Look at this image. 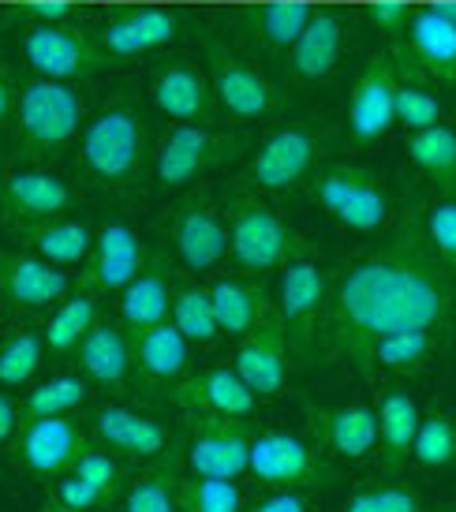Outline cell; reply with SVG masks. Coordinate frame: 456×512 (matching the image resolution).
Listing matches in <instances>:
<instances>
[{"label": "cell", "mask_w": 456, "mask_h": 512, "mask_svg": "<svg viewBox=\"0 0 456 512\" xmlns=\"http://www.w3.org/2000/svg\"><path fill=\"white\" fill-rule=\"evenodd\" d=\"M453 322L456 281L430 251L423 210H408L385 228V240L333 277L314 356L359 370L367 348L385 333L449 329Z\"/></svg>", "instance_id": "6da1fadb"}, {"label": "cell", "mask_w": 456, "mask_h": 512, "mask_svg": "<svg viewBox=\"0 0 456 512\" xmlns=\"http://www.w3.org/2000/svg\"><path fill=\"white\" fill-rule=\"evenodd\" d=\"M146 165V128L131 101H109L79 131V169L105 191H131Z\"/></svg>", "instance_id": "7a4b0ae2"}, {"label": "cell", "mask_w": 456, "mask_h": 512, "mask_svg": "<svg viewBox=\"0 0 456 512\" xmlns=\"http://www.w3.org/2000/svg\"><path fill=\"white\" fill-rule=\"evenodd\" d=\"M311 202L337 221L344 232L356 236H385V228L397 221V206L385 187L382 172L356 165V161H341V165H326L314 169L307 180Z\"/></svg>", "instance_id": "3957f363"}, {"label": "cell", "mask_w": 456, "mask_h": 512, "mask_svg": "<svg viewBox=\"0 0 456 512\" xmlns=\"http://www.w3.org/2000/svg\"><path fill=\"white\" fill-rule=\"evenodd\" d=\"M228 221V258L243 273L270 277L285 266L288 258L307 251V243L292 232L285 217L258 199L255 191H232L225 202Z\"/></svg>", "instance_id": "277c9868"}, {"label": "cell", "mask_w": 456, "mask_h": 512, "mask_svg": "<svg viewBox=\"0 0 456 512\" xmlns=\"http://www.w3.org/2000/svg\"><path fill=\"white\" fill-rule=\"evenodd\" d=\"M86 105L79 90L64 79H30L15 94V139L27 157H53L79 139Z\"/></svg>", "instance_id": "5b68a950"}, {"label": "cell", "mask_w": 456, "mask_h": 512, "mask_svg": "<svg viewBox=\"0 0 456 512\" xmlns=\"http://www.w3.org/2000/svg\"><path fill=\"white\" fill-rule=\"evenodd\" d=\"M341 464H333L314 438H303L296 430H255L247 479L258 490H326L341 479Z\"/></svg>", "instance_id": "8992f818"}, {"label": "cell", "mask_w": 456, "mask_h": 512, "mask_svg": "<svg viewBox=\"0 0 456 512\" xmlns=\"http://www.w3.org/2000/svg\"><path fill=\"white\" fill-rule=\"evenodd\" d=\"M329 285H333V273L318 262L311 247L296 258H288L277 270L273 314L285 326L288 348L300 356H314V337H318V326H322L329 307Z\"/></svg>", "instance_id": "52a82bcc"}, {"label": "cell", "mask_w": 456, "mask_h": 512, "mask_svg": "<svg viewBox=\"0 0 456 512\" xmlns=\"http://www.w3.org/2000/svg\"><path fill=\"white\" fill-rule=\"evenodd\" d=\"M90 445V430L79 423V415H42L23 419L15 434V464L38 483H57L68 475L75 456Z\"/></svg>", "instance_id": "ba28073f"}, {"label": "cell", "mask_w": 456, "mask_h": 512, "mask_svg": "<svg viewBox=\"0 0 456 512\" xmlns=\"http://www.w3.org/2000/svg\"><path fill=\"white\" fill-rule=\"evenodd\" d=\"M172 255L187 273H214L228 258V221L225 210L206 195H187L176 202L169 217Z\"/></svg>", "instance_id": "9c48e42d"}, {"label": "cell", "mask_w": 456, "mask_h": 512, "mask_svg": "<svg viewBox=\"0 0 456 512\" xmlns=\"http://www.w3.org/2000/svg\"><path fill=\"white\" fill-rule=\"evenodd\" d=\"M23 57L38 75L45 79H86V75L101 72L113 60L101 53L94 38L83 34L75 23H34L30 19L23 30Z\"/></svg>", "instance_id": "30bf717a"}, {"label": "cell", "mask_w": 456, "mask_h": 512, "mask_svg": "<svg viewBox=\"0 0 456 512\" xmlns=\"http://www.w3.org/2000/svg\"><path fill=\"white\" fill-rule=\"evenodd\" d=\"M255 423L232 419H191L184 441V471L202 479H247Z\"/></svg>", "instance_id": "8fae6325"}, {"label": "cell", "mask_w": 456, "mask_h": 512, "mask_svg": "<svg viewBox=\"0 0 456 512\" xmlns=\"http://www.w3.org/2000/svg\"><path fill=\"white\" fill-rule=\"evenodd\" d=\"M236 150H240V139L232 135H221L206 124H176L154 150V180L161 191H180Z\"/></svg>", "instance_id": "7c38bea8"}, {"label": "cell", "mask_w": 456, "mask_h": 512, "mask_svg": "<svg viewBox=\"0 0 456 512\" xmlns=\"http://www.w3.org/2000/svg\"><path fill=\"white\" fill-rule=\"evenodd\" d=\"M86 430H90L94 445L116 453L120 460H128L131 468H143L157 456H165L172 449V441L180 438L165 419L135 412L128 404H101V408H94Z\"/></svg>", "instance_id": "4fadbf2b"}, {"label": "cell", "mask_w": 456, "mask_h": 512, "mask_svg": "<svg viewBox=\"0 0 456 512\" xmlns=\"http://www.w3.org/2000/svg\"><path fill=\"white\" fill-rule=\"evenodd\" d=\"M318 157H322V135L307 124H288L258 143L243 176L258 191H292L296 184L311 180Z\"/></svg>", "instance_id": "5bb4252c"}, {"label": "cell", "mask_w": 456, "mask_h": 512, "mask_svg": "<svg viewBox=\"0 0 456 512\" xmlns=\"http://www.w3.org/2000/svg\"><path fill=\"white\" fill-rule=\"evenodd\" d=\"M311 438L333 464H367L378 449V412L363 400L341 404H307Z\"/></svg>", "instance_id": "9a60e30c"}, {"label": "cell", "mask_w": 456, "mask_h": 512, "mask_svg": "<svg viewBox=\"0 0 456 512\" xmlns=\"http://www.w3.org/2000/svg\"><path fill=\"white\" fill-rule=\"evenodd\" d=\"M75 191L57 172L42 165H23L0 180V217L15 232H34L53 217H64L72 210Z\"/></svg>", "instance_id": "2e32d148"}, {"label": "cell", "mask_w": 456, "mask_h": 512, "mask_svg": "<svg viewBox=\"0 0 456 512\" xmlns=\"http://www.w3.org/2000/svg\"><path fill=\"white\" fill-rule=\"evenodd\" d=\"M206 72L214 86V101L232 120H262L277 109V86L270 75L232 57L217 38H206Z\"/></svg>", "instance_id": "e0dca14e"}, {"label": "cell", "mask_w": 456, "mask_h": 512, "mask_svg": "<svg viewBox=\"0 0 456 512\" xmlns=\"http://www.w3.org/2000/svg\"><path fill=\"white\" fill-rule=\"evenodd\" d=\"M400 64L389 53H374L348 94V131L359 146L382 143L397 128Z\"/></svg>", "instance_id": "ac0fdd59"}, {"label": "cell", "mask_w": 456, "mask_h": 512, "mask_svg": "<svg viewBox=\"0 0 456 512\" xmlns=\"http://www.w3.org/2000/svg\"><path fill=\"white\" fill-rule=\"evenodd\" d=\"M176 408L187 419H232V423H255L262 400L251 393V385L243 382L236 367H206L195 378L172 389Z\"/></svg>", "instance_id": "d6986e66"}, {"label": "cell", "mask_w": 456, "mask_h": 512, "mask_svg": "<svg viewBox=\"0 0 456 512\" xmlns=\"http://www.w3.org/2000/svg\"><path fill=\"white\" fill-rule=\"evenodd\" d=\"M292 348H288V333L281 326V318L270 314L258 322L251 333H243L240 337V348H236V356H232V367L240 374L243 382L251 385V393L258 400H273L281 397L288 389V374H292Z\"/></svg>", "instance_id": "ffe728a7"}, {"label": "cell", "mask_w": 456, "mask_h": 512, "mask_svg": "<svg viewBox=\"0 0 456 512\" xmlns=\"http://www.w3.org/2000/svg\"><path fill=\"white\" fill-rule=\"evenodd\" d=\"M146 258H150V251H146L143 243V232L131 221H124V217H113L94 236V251L86 258L83 285L98 288L101 296H113V292L120 296L139 277Z\"/></svg>", "instance_id": "44dd1931"}, {"label": "cell", "mask_w": 456, "mask_h": 512, "mask_svg": "<svg viewBox=\"0 0 456 512\" xmlns=\"http://www.w3.org/2000/svg\"><path fill=\"white\" fill-rule=\"evenodd\" d=\"M75 363L90 385L120 393L135 382V333L120 318H98L75 348Z\"/></svg>", "instance_id": "7402d4cb"}, {"label": "cell", "mask_w": 456, "mask_h": 512, "mask_svg": "<svg viewBox=\"0 0 456 512\" xmlns=\"http://www.w3.org/2000/svg\"><path fill=\"white\" fill-rule=\"evenodd\" d=\"M180 12L172 8H139V12H120L105 19L90 38L109 60H128L157 53L180 38Z\"/></svg>", "instance_id": "603a6c76"}, {"label": "cell", "mask_w": 456, "mask_h": 512, "mask_svg": "<svg viewBox=\"0 0 456 512\" xmlns=\"http://www.w3.org/2000/svg\"><path fill=\"white\" fill-rule=\"evenodd\" d=\"M68 292H72L68 273L45 262L42 255L0 251V296L8 299L15 311H53Z\"/></svg>", "instance_id": "cb8c5ba5"}, {"label": "cell", "mask_w": 456, "mask_h": 512, "mask_svg": "<svg viewBox=\"0 0 456 512\" xmlns=\"http://www.w3.org/2000/svg\"><path fill=\"white\" fill-rule=\"evenodd\" d=\"M150 98L157 113H165L176 124H202L214 116V86L210 72L191 60H165L150 75Z\"/></svg>", "instance_id": "d4e9b609"}, {"label": "cell", "mask_w": 456, "mask_h": 512, "mask_svg": "<svg viewBox=\"0 0 456 512\" xmlns=\"http://www.w3.org/2000/svg\"><path fill=\"white\" fill-rule=\"evenodd\" d=\"M374 412H378V449H374L378 468L385 475L412 468V445L423 408L415 404V397L404 385H385L374 400Z\"/></svg>", "instance_id": "484cf974"}, {"label": "cell", "mask_w": 456, "mask_h": 512, "mask_svg": "<svg viewBox=\"0 0 456 512\" xmlns=\"http://www.w3.org/2000/svg\"><path fill=\"white\" fill-rule=\"evenodd\" d=\"M348 42V23L337 8H318L311 12L307 27L300 30L296 45L288 49V68L300 83H318L337 72Z\"/></svg>", "instance_id": "4316f807"}, {"label": "cell", "mask_w": 456, "mask_h": 512, "mask_svg": "<svg viewBox=\"0 0 456 512\" xmlns=\"http://www.w3.org/2000/svg\"><path fill=\"white\" fill-rule=\"evenodd\" d=\"M445 333L449 329H397L385 333L367 348V356L359 363L363 374H385V378H415L438 359L445 348Z\"/></svg>", "instance_id": "83f0119b"}, {"label": "cell", "mask_w": 456, "mask_h": 512, "mask_svg": "<svg viewBox=\"0 0 456 512\" xmlns=\"http://www.w3.org/2000/svg\"><path fill=\"white\" fill-rule=\"evenodd\" d=\"M191 370V341L169 318L135 333V382L146 389H176Z\"/></svg>", "instance_id": "f1b7e54d"}, {"label": "cell", "mask_w": 456, "mask_h": 512, "mask_svg": "<svg viewBox=\"0 0 456 512\" xmlns=\"http://www.w3.org/2000/svg\"><path fill=\"white\" fill-rule=\"evenodd\" d=\"M408 45H397L404 57L412 60L415 68H423L427 75H434L438 83L453 86L456 83V23L445 19L434 4L415 8L408 15Z\"/></svg>", "instance_id": "f546056e"}, {"label": "cell", "mask_w": 456, "mask_h": 512, "mask_svg": "<svg viewBox=\"0 0 456 512\" xmlns=\"http://www.w3.org/2000/svg\"><path fill=\"white\" fill-rule=\"evenodd\" d=\"M180 479H184V441L176 438L165 456H157L128 475V486L116 501L120 512H180Z\"/></svg>", "instance_id": "4dcf8cb0"}, {"label": "cell", "mask_w": 456, "mask_h": 512, "mask_svg": "<svg viewBox=\"0 0 456 512\" xmlns=\"http://www.w3.org/2000/svg\"><path fill=\"white\" fill-rule=\"evenodd\" d=\"M172 288H176V281H172L169 255L157 251V255L146 258V266L139 270V277L120 292V322H124L131 333L165 322L172 307Z\"/></svg>", "instance_id": "1f68e13d"}, {"label": "cell", "mask_w": 456, "mask_h": 512, "mask_svg": "<svg viewBox=\"0 0 456 512\" xmlns=\"http://www.w3.org/2000/svg\"><path fill=\"white\" fill-rule=\"evenodd\" d=\"M210 299H214L217 326L232 341H240L243 333H251L273 307L270 292H266L262 277H255V273L217 277L214 285H210Z\"/></svg>", "instance_id": "d6a6232c"}, {"label": "cell", "mask_w": 456, "mask_h": 512, "mask_svg": "<svg viewBox=\"0 0 456 512\" xmlns=\"http://www.w3.org/2000/svg\"><path fill=\"white\" fill-rule=\"evenodd\" d=\"M101 318V292L98 288H86L79 285L75 292L60 299L53 314H49V322H45V348L53 352V356H72L79 341H83L90 329L98 326Z\"/></svg>", "instance_id": "836d02e7"}, {"label": "cell", "mask_w": 456, "mask_h": 512, "mask_svg": "<svg viewBox=\"0 0 456 512\" xmlns=\"http://www.w3.org/2000/svg\"><path fill=\"white\" fill-rule=\"evenodd\" d=\"M94 236H98V228L90 225V221H79V217H68V214L53 217L42 228L27 232L30 251L42 255L45 262H53V266H60V270L86 266V258L94 251Z\"/></svg>", "instance_id": "e575fe53"}, {"label": "cell", "mask_w": 456, "mask_h": 512, "mask_svg": "<svg viewBox=\"0 0 456 512\" xmlns=\"http://www.w3.org/2000/svg\"><path fill=\"white\" fill-rule=\"evenodd\" d=\"M169 322L180 333H184L191 348H210L217 344L225 333L217 326V311L214 299H210V285H195V281H180L172 288V307H169Z\"/></svg>", "instance_id": "d590c367"}, {"label": "cell", "mask_w": 456, "mask_h": 512, "mask_svg": "<svg viewBox=\"0 0 456 512\" xmlns=\"http://www.w3.org/2000/svg\"><path fill=\"white\" fill-rule=\"evenodd\" d=\"M408 161L430 176L442 191H456V128L430 124L423 131H408Z\"/></svg>", "instance_id": "8d00e7d4"}, {"label": "cell", "mask_w": 456, "mask_h": 512, "mask_svg": "<svg viewBox=\"0 0 456 512\" xmlns=\"http://www.w3.org/2000/svg\"><path fill=\"white\" fill-rule=\"evenodd\" d=\"M456 464V415L445 408H427L419 415L412 445V468L438 475V471Z\"/></svg>", "instance_id": "74e56055"}, {"label": "cell", "mask_w": 456, "mask_h": 512, "mask_svg": "<svg viewBox=\"0 0 456 512\" xmlns=\"http://www.w3.org/2000/svg\"><path fill=\"white\" fill-rule=\"evenodd\" d=\"M90 400V382L83 374H53L27 389L19 400L23 419H42V415H79Z\"/></svg>", "instance_id": "f35d334b"}, {"label": "cell", "mask_w": 456, "mask_h": 512, "mask_svg": "<svg viewBox=\"0 0 456 512\" xmlns=\"http://www.w3.org/2000/svg\"><path fill=\"white\" fill-rule=\"evenodd\" d=\"M45 333L42 329H23L0 344V389H23L38 378L45 363Z\"/></svg>", "instance_id": "ab89813d"}, {"label": "cell", "mask_w": 456, "mask_h": 512, "mask_svg": "<svg viewBox=\"0 0 456 512\" xmlns=\"http://www.w3.org/2000/svg\"><path fill=\"white\" fill-rule=\"evenodd\" d=\"M247 494L236 479H202L187 475L180 479V512H243Z\"/></svg>", "instance_id": "60d3db41"}, {"label": "cell", "mask_w": 456, "mask_h": 512, "mask_svg": "<svg viewBox=\"0 0 456 512\" xmlns=\"http://www.w3.org/2000/svg\"><path fill=\"white\" fill-rule=\"evenodd\" d=\"M341 512H427V501L412 483L382 479V483H363L344 498Z\"/></svg>", "instance_id": "b9f144b4"}, {"label": "cell", "mask_w": 456, "mask_h": 512, "mask_svg": "<svg viewBox=\"0 0 456 512\" xmlns=\"http://www.w3.org/2000/svg\"><path fill=\"white\" fill-rule=\"evenodd\" d=\"M307 19H311L307 4H266V8L251 12V27H255V38L266 49L288 53L300 38V30L307 27Z\"/></svg>", "instance_id": "7bdbcfd3"}, {"label": "cell", "mask_w": 456, "mask_h": 512, "mask_svg": "<svg viewBox=\"0 0 456 512\" xmlns=\"http://www.w3.org/2000/svg\"><path fill=\"white\" fill-rule=\"evenodd\" d=\"M423 228L434 258L445 266V273L456 281V191H442L438 199L427 202L423 210Z\"/></svg>", "instance_id": "ee69618b"}, {"label": "cell", "mask_w": 456, "mask_h": 512, "mask_svg": "<svg viewBox=\"0 0 456 512\" xmlns=\"http://www.w3.org/2000/svg\"><path fill=\"white\" fill-rule=\"evenodd\" d=\"M72 475H79V479H86L90 486H98L105 498L120 501V494H124V486H128V460H120L116 453H109V449H101V445H86L83 453L75 456L72 464Z\"/></svg>", "instance_id": "f6af8a7d"}, {"label": "cell", "mask_w": 456, "mask_h": 512, "mask_svg": "<svg viewBox=\"0 0 456 512\" xmlns=\"http://www.w3.org/2000/svg\"><path fill=\"white\" fill-rule=\"evenodd\" d=\"M430 124H442V101L434 98L423 83L404 75L397 86V128L423 131Z\"/></svg>", "instance_id": "bcb514c9"}, {"label": "cell", "mask_w": 456, "mask_h": 512, "mask_svg": "<svg viewBox=\"0 0 456 512\" xmlns=\"http://www.w3.org/2000/svg\"><path fill=\"white\" fill-rule=\"evenodd\" d=\"M49 498H57L60 505H68V509H79V512H105L113 509L116 501L105 498L98 486H90L86 479H79V475H60L57 483H53V490H49Z\"/></svg>", "instance_id": "7dc6e473"}, {"label": "cell", "mask_w": 456, "mask_h": 512, "mask_svg": "<svg viewBox=\"0 0 456 512\" xmlns=\"http://www.w3.org/2000/svg\"><path fill=\"white\" fill-rule=\"evenodd\" d=\"M318 501H314L311 490H262L258 498H247V509L243 512H314Z\"/></svg>", "instance_id": "c3c4849f"}, {"label": "cell", "mask_w": 456, "mask_h": 512, "mask_svg": "<svg viewBox=\"0 0 456 512\" xmlns=\"http://www.w3.org/2000/svg\"><path fill=\"white\" fill-rule=\"evenodd\" d=\"M408 8L404 4H397V0H378V4H371L367 8V19H371L374 30H382V34H404V27H408Z\"/></svg>", "instance_id": "681fc988"}, {"label": "cell", "mask_w": 456, "mask_h": 512, "mask_svg": "<svg viewBox=\"0 0 456 512\" xmlns=\"http://www.w3.org/2000/svg\"><path fill=\"white\" fill-rule=\"evenodd\" d=\"M19 427H23V408L8 389H0V449H12Z\"/></svg>", "instance_id": "f907efd6"}, {"label": "cell", "mask_w": 456, "mask_h": 512, "mask_svg": "<svg viewBox=\"0 0 456 512\" xmlns=\"http://www.w3.org/2000/svg\"><path fill=\"white\" fill-rule=\"evenodd\" d=\"M23 15L34 19V23H72L75 8L68 0H34V4L23 8Z\"/></svg>", "instance_id": "816d5d0a"}, {"label": "cell", "mask_w": 456, "mask_h": 512, "mask_svg": "<svg viewBox=\"0 0 456 512\" xmlns=\"http://www.w3.org/2000/svg\"><path fill=\"white\" fill-rule=\"evenodd\" d=\"M12 113H15V86H12L8 68H0V128L8 124V116Z\"/></svg>", "instance_id": "f5cc1de1"}, {"label": "cell", "mask_w": 456, "mask_h": 512, "mask_svg": "<svg viewBox=\"0 0 456 512\" xmlns=\"http://www.w3.org/2000/svg\"><path fill=\"white\" fill-rule=\"evenodd\" d=\"M434 8H438V12H442L445 19H453V23H456V0H438Z\"/></svg>", "instance_id": "db71d44e"}, {"label": "cell", "mask_w": 456, "mask_h": 512, "mask_svg": "<svg viewBox=\"0 0 456 512\" xmlns=\"http://www.w3.org/2000/svg\"><path fill=\"white\" fill-rule=\"evenodd\" d=\"M42 512H79V509H68V505H60V501H57V498H45Z\"/></svg>", "instance_id": "11a10c76"}, {"label": "cell", "mask_w": 456, "mask_h": 512, "mask_svg": "<svg viewBox=\"0 0 456 512\" xmlns=\"http://www.w3.org/2000/svg\"><path fill=\"white\" fill-rule=\"evenodd\" d=\"M434 512H456V494L453 498H445L442 505H434Z\"/></svg>", "instance_id": "9f6ffc18"}, {"label": "cell", "mask_w": 456, "mask_h": 512, "mask_svg": "<svg viewBox=\"0 0 456 512\" xmlns=\"http://www.w3.org/2000/svg\"><path fill=\"white\" fill-rule=\"evenodd\" d=\"M0 329H4V296H0Z\"/></svg>", "instance_id": "6f0895ef"}]
</instances>
